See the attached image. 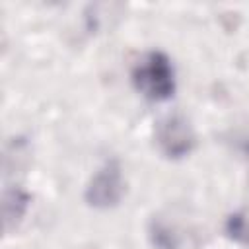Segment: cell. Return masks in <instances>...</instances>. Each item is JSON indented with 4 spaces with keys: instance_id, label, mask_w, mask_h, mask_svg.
<instances>
[{
    "instance_id": "6da1fadb",
    "label": "cell",
    "mask_w": 249,
    "mask_h": 249,
    "mask_svg": "<svg viewBox=\"0 0 249 249\" xmlns=\"http://www.w3.org/2000/svg\"><path fill=\"white\" fill-rule=\"evenodd\" d=\"M134 89L150 101H167L175 93V68L163 51L144 53L130 70Z\"/></svg>"
},
{
    "instance_id": "7a4b0ae2",
    "label": "cell",
    "mask_w": 249,
    "mask_h": 249,
    "mask_svg": "<svg viewBox=\"0 0 249 249\" xmlns=\"http://www.w3.org/2000/svg\"><path fill=\"white\" fill-rule=\"evenodd\" d=\"M154 140L160 154L167 160H183L187 158L196 144V134L191 121L179 113L163 115L154 126Z\"/></svg>"
},
{
    "instance_id": "3957f363",
    "label": "cell",
    "mask_w": 249,
    "mask_h": 249,
    "mask_svg": "<svg viewBox=\"0 0 249 249\" xmlns=\"http://www.w3.org/2000/svg\"><path fill=\"white\" fill-rule=\"evenodd\" d=\"M124 196V175L117 158L105 160L86 185L84 200L97 210L113 208Z\"/></svg>"
},
{
    "instance_id": "277c9868",
    "label": "cell",
    "mask_w": 249,
    "mask_h": 249,
    "mask_svg": "<svg viewBox=\"0 0 249 249\" xmlns=\"http://www.w3.org/2000/svg\"><path fill=\"white\" fill-rule=\"evenodd\" d=\"M29 193L23 191L21 187H10L4 191V196H2V226H4V231L10 233L14 231L19 222L23 220L27 208H29Z\"/></svg>"
},
{
    "instance_id": "5b68a950",
    "label": "cell",
    "mask_w": 249,
    "mask_h": 249,
    "mask_svg": "<svg viewBox=\"0 0 249 249\" xmlns=\"http://www.w3.org/2000/svg\"><path fill=\"white\" fill-rule=\"evenodd\" d=\"M226 235L239 245H249V206L231 212L226 220Z\"/></svg>"
}]
</instances>
